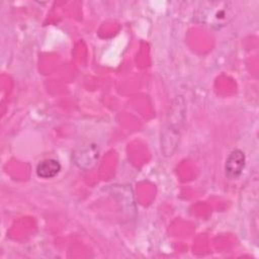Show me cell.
<instances>
[{
    "instance_id": "obj_1",
    "label": "cell",
    "mask_w": 259,
    "mask_h": 259,
    "mask_svg": "<svg viewBox=\"0 0 259 259\" xmlns=\"http://www.w3.org/2000/svg\"><path fill=\"white\" fill-rule=\"evenodd\" d=\"M175 102L176 103L172 106V110L169 114L170 120L167 121L162 135V152L166 157L171 156L177 147L180 126L184 117V102L182 98H176Z\"/></svg>"
},
{
    "instance_id": "obj_2",
    "label": "cell",
    "mask_w": 259,
    "mask_h": 259,
    "mask_svg": "<svg viewBox=\"0 0 259 259\" xmlns=\"http://www.w3.org/2000/svg\"><path fill=\"white\" fill-rule=\"evenodd\" d=\"M75 164L83 170H90L98 162L99 149L93 143H83L78 146L73 154Z\"/></svg>"
},
{
    "instance_id": "obj_3",
    "label": "cell",
    "mask_w": 259,
    "mask_h": 259,
    "mask_svg": "<svg viewBox=\"0 0 259 259\" xmlns=\"http://www.w3.org/2000/svg\"><path fill=\"white\" fill-rule=\"evenodd\" d=\"M246 164V156L239 149L233 150L226 159L225 175L228 179H237L241 176Z\"/></svg>"
},
{
    "instance_id": "obj_4",
    "label": "cell",
    "mask_w": 259,
    "mask_h": 259,
    "mask_svg": "<svg viewBox=\"0 0 259 259\" xmlns=\"http://www.w3.org/2000/svg\"><path fill=\"white\" fill-rule=\"evenodd\" d=\"M36 175L42 179H50L57 176L61 171V164L55 159H46L36 166Z\"/></svg>"
}]
</instances>
